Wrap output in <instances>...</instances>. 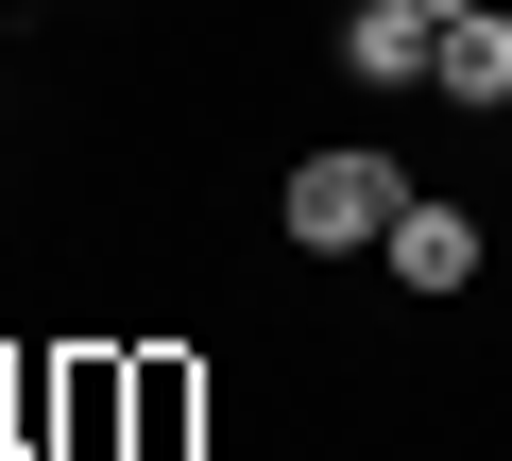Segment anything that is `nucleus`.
Listing matches in <instances>:
<instances>
[{
  "mask_svg": "<svg viewBox=\"0 0 512 461\" xmlns=\"http://www.w3.org/2000/svg\"><path fill=\"white\" fill-rule=\"evenodd\" d=\"M393 205H410L393 154H308V171H291V240H308V257H376Z\"/></svg>",
  "mask_w": 512,
  "mask_h": 461,
  "instance_id": "nucleus-1",
  "label": "nucleus"
},
{
  "mask_svg": "<svg viewBox=\"0 0 512 461\" xmlns=\"http://www.w3.org/2000/svg\"><path fill=\"white\" fill-rule=\"evenodd\" d=\"M376 257H393V291H478V222H461L444 188H410V205H393V240H376Z\"/></svg>",
  "mask_w": 512,
  "mask_h": 461,
  "instance_id": "nucleus-2",
  "label": "nucleus"
},
{
  "mask_svg": "<svg viewBox=\"0 0 512 461\" xmlns=\"http://www.w3.org/2000/svg\"><path fill=\"white\" fill-rule=\"evenodd\" d=\"M427 52H444L427 0H342V86H427Z\"/></svg>",
  "mask_w": 512,
  "mask_h": 461,
  "instance_id": "nucleus-3",
  "label": "nucleus"
},
{
  "mask_svg": "<svg viewBox=\"0 0 512 461\" xmlns=\"http://www.w3.org/2000/svg\"><path fill=\"white\" fill-rule=\"evenodd\" d=\"M427 86H444L461 120H512V0H478V18H444V52H427Z\"/></svg>",
  "mask_w": 512,
  "mask_h": 461,
  "instance_id": "nucleus-4",
  "label": "nucleus"
},
{
  "mask_svg": "<svg viewBox=\"0 0 512 461\" xmlns=\"http://www.w3.org/2000/svg\"><path fill=\"white\" fill-rule=\"evenodd\" d=\"M188 427H205V376H188V359H120V444H137V461H171Z\"/></svg>",
  "mask_w": 512,
  "mask_h": 461,
  "instance_id": "nucleus-5",
  "label": "nucleus"
},
{
  "mask_svg": "<svg viewBox=\"0 0 512 461\" xmlns=\"http://www.w3.org/2000/svg\"><path fill=\"white\" fill-rule=\"evenodd\" d=\"M120 427V359H52V444H103Z\"/></svg>",
  "mask_w": 512,
  "mask_h": 461,
  "instance_id": "nucleus-6",
  "label": "nucleus"
},
{
  "mask_svg": "<svg viewBox=\"0 0 512 461\" xmlns=\"http://www.w3.org/2000/svg\"><path fill=\"white\" fill-rule=\"evenodd\" d=\"M427 18H478V0H427Z\"/></svg>",
  "mask_w": 512,
  "mask_h": 461,
  "instance_id": "nucleus-7",
  "label": "nucleus"
}]
</instances>
